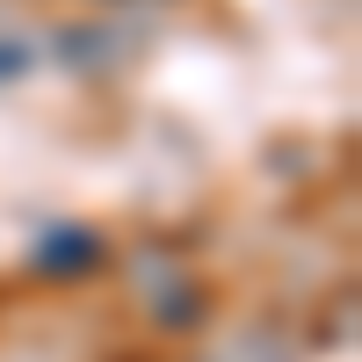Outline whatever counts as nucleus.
Returning <instances> with one entry per match:
<instances>
[{
  "label": "nucleus",
  "mask_w": 362,
  "mask_h": 362,
  "mask_svg": "<svg viewBox=\"0 0 362 362\" xmlns=\"http://www.w3.org/2000/svg\"><path fill=\"white\" fill-rule=\"evenodd\" d=\"M95 261H102V232H87V225H51V232L37 239V268H44V276H58V283L87 276Z\"/></svg>",
  "instance_id": "nucleus-1"
},
{
  "label": "nucleus",
  "mask_w": 362,
  "mask_h": 362,
  "mask_svg": "<svg viewBox=\"0 0 362 362\" xmlns=\"http://www.w3.org/2000/svg\"><path fill=\"white\" fill-rule=\"evenodd\" d=\"M22 66H29V51H22V44H0V80H15Z\"/></svg>",
  "instance_id": "nucleus-2"
}]
</instances>
